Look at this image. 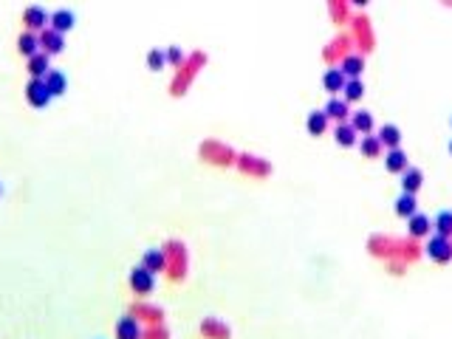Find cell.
Instances as JSON below:
<instances>
[{
    "instance_id": "obj_1",
    "label": "cell",
    "mask_w": 452,
    "mask_h": 339,
    "mask_svg": "<svg viewBox=\"0 0 452 339\" xmlns=\"http://www.w3.org/2000/svg\"><path fill=\"white\" fill-rule=\"evenodd\" d=\"M164 257H167V277L170 280H184L187 277V263H190V254H187V246L181 244V241H167L164 244Z\"/></svg>"
},
{
    "instance_id": "obj_2",
    "label": "cell",
    "mask_w": 452,
    "mask_h": 339,
    "mask_svg": "<svg viewBox=\"0 0 452 339\" xmlns=\"http://www.w3.org/2000/svg\"><path fill=\"white\" fill-rule=\"evenodd\" d=\"M204 66H207V57H204V51H192V54L184 60V66L178 68V74H175V83L170 85L173 96H181V93H187V88L192 85L195 74H198Z\"/></svg>"
},
{
    "instance_id": "obj_3",
    "label": "cell",
    "mask_w": 452,
    "mask_h": 339,
    "mask_svg": "<svg viewBox=\"0 0 452 339\" xmlns=\"http://www.w3.org/2000/svg\"><path fill=\"white\" fill-rule=\"evenodd\" d=\"M198 153H201L204 162L218 165V167H229L235 162V150L229 145H224V142H218V139H204L201 147H198Z\"/></svg>"
},
{
    "instance_id": "obj_4",
    "label": "cell",
    "mask_w": 452,
    "mask_h": 339,
    "mask_svg": "<svg viewBox=\"0 0 452 339\" xmlns=\"http://www.w3.org/2000/svg\"><path fill=\"white\" fill-rule=\"evenodd\" d=\"M130 317H136L142 325H158V323H164L161 306H153V303H133L130 306Z\"/></svg>"
},
{
    "instance_id": "obj_5",
    "label": "cell",
    "mask_w": 452,
    "mask_h": 339,
    "mask_svg": "<svg viewBox=\"0 0 452 339\" xmlns=\"http://www.w3.org/2000/svg\"><path fill=\"white\" fill-rule=\"evenodd\" d=\"M130 288L139 294V297H145V294H150L153 288H155V274H150L142 263L130 271Z\"/></svg>"
},
{
    "instance_id": "obj_6",
    "label": "cell",
    "mask_w": 452,
    "mask_h": 339,
    "mask_svg": "<svg viewBox=\"0 0 452 339\" xmlns=\"http://www.w3.org/2000/svg\"><path fill=\"white\" fill-rule=\"evenodd\" d=\"M237 162V170L240 172H246V175H269L272 172V165L266 162V159H257V156H252V153H243V156H237L235 159Z\"/></svg>"
},
{
    "instance_id": "obj_7",
    "label": "cell",
    "mask_w": 452,
    "mask_h": 339,
    "mask_svg": "<svg viewBox=\"0 0 452 339\" xmlns=\"http://www.w3.org/2000/svg\"><path fill=\"white\" fill-rule=\"evenodd\" d=\"M23 23H26V31L40 34L43 28H48V11L43 6H29L23 11Z\"/></svg>"
},
{
    "instance_id": "obj_8",
    "label": "cell",
    "mask_w": 452,
    "mask_h": 339,
    "mask_svg": "<svg viewBox=\"0 0 452 339\" xmlns=\"http://www.w3.org/2000/svg\"><path fill=\"white\" fill-rule=\"evenodd\" d=\"M37 40H40V51H43V54H48V57H51V54H60V51L66 48V37H63V34H57L51 26H48V28H43V31L37 34Z\"/></svg>"
},
{
    "instance_id": "obj_9",
    "label": "cell",
    "mask_w": 452,
    "mask_h": 339,
    "mask_svg": "<svg viewBox=\"0 0 452 339\" xmlns=\"http://www.w3.org/2000/svg\"><path fill=\"white\" fill-rule=\"evenodd\" d=\"M427 254H430L436 263H450L452 260V241L450 238H441V235L430 238V241H427Z\"/></svg>"
},
{
    "instance_id": "obj_10",
    "label": "cell",
    "mask_w": 452,
    "mask_h": 339,
    "mask_svg": "<svg viewBox=\"0 0 452 339\" xmlns=\"http://www.w3.org/2000/svg\"><path fill=\"white\" fill-rule=\"evenodd\" d=\"M201 337H207V339H229V337H232V328L226 325L224 320H218V317H204V320H201Z\"/></svg>"
},
{
    "instance_id": "obj_11",
    "label": "cell",
    "mask_w": 452,
    "mask_h": 339,
    "mask_svg": "<svg viewBox=\"0 0 452 339\" xmlns=\"http://www.w3.org/2000/svg\"><path fill=\"white\" fill-rule=\"evenodd\" d=\"M26 99H29L31 108H46L51 102V93H48V88H46L43 80H31L26 85Z\"/></svg>"
},
{
    "instance_id": "obj_12",
    "label": "cell",
    "mask_w": 452,
    "mask_h": 339,
    "mask_svg": "<svg viewBox=\"0 0 452 339\" xmlns=\"http://www.w3.org/2000/svg\"><path fill=\"white\" fill-rule=\"evenodd\" d=\"M142 323L136 320V317H130V314H125V317H119V323H116V339H142Z\"/></svg>"
},
{
    "instance_id": "obj_13",
    "label": "cell",
    "mask_w": 452,
    "mask_h": 339,
    "mask_svg": "<svg viewBox=\"0 0 452 339\" xmlns=\"http://www.w3.org/2000/svg\"><path fill=\"white\" fill-rule=\"evenodd\" d=\"M48 23H51V28H54L57 34H66V31H71L76 26V14L71 9H57V11H51Z\"/></svg>"
},
{
    "instance_id": "obj_14",
    "label": "cell",
    "mask_w": 452,
    "mask_h": 339,
    "mask_svg": "<svg viewBox=\"0 0 452 339\" xmlns=\"http://www.w3.org/2000/svg\"><path fill=\"white\" fill-rule=\"evenodd\" d=\"M407 232H410L413 238H427V235L433 232V218L416 212L413 218H407Z\"/></svg>"
},
{
    "instance_id": "obj_15",
    "label": "cell",
    "mask_w": 452,
    "mask_h": 339,
    "mask_svg": "<svg viewBox=\"0 0 452 339\" xmlns=\"http://www.w3.org/2000/svg\"><path fill=\"white\" fill-rule=\"evenodd\" d=\"M322 113H325L328 119H334V122H345V119L351 116V110H348V102H345V99H339V96H331V99L325 102Z\"/></svg>"
},
{
    "instance_id": "obj_16",
    "label": "cell",
    "mask_w": 452,
    "mask_h": 339,
    "mask_svg": "<svg viewBox=\"0 0 452 339\" xmlns=\"http://www.w3.org/2000/svg\"><path fill=\"white\" fill-rule=\"evenodd\" d=\"M339 71L345 74V80H359L362 71H365V60H362L359 54H348V57H342Z\"/></svg>"
},
{
    "instance_id": "obj_17",
    "label": "cell",
    "mask_w": 452,
    "mask_h": 339,
    "mask_svg": "<svg viewBox=\"0 0 452 339\" xmlns=\"http://www.w3.org/2000/svg\"><path fill=\"white\" fill-rule=\"evenodd\" d=\"M421 184H424V172L418 167H407L401 172V189H404L407 195H416V192L421 189Z\"/></svg>"
},
{
    "instance_id": "obj_18",
    "label": "cell",
    "mask_w": 452,
    "mask_h": 339,
    "mask_svg": "<svg viewBox=\"0 0 452 339\" xmlns=\"http://www.w3.org/2000/svg\"><path fill=\"white\" fill-rule=\"evenodd\" d=\"M376 139H379V145H381V147H387V150H399V145H401V130H399L396 125H381Z\"/></svg>"
},
{
    "instance_id": "obj_19",
    "label": "cell",
    "mask_w": 452,
    "mask_h": 339,
    "mask_svg": "<svg viewBox=\"0 0 452 339\" xmlns=\"http://www.w3.org/2000/svg\"><path fill=\"white\" fill-rule=\"evenodd\" d=\"M43 83H46V88H48L51 99H54V96H63V93H66V88H68L66 74H63V71H54V68H51V71L43 77Z\"/></svg>"
},
{
    "instance_id": "obj_20",
    "label": "cell",
    "mask_w": 452,
    "mask_h": 339,
    "mask_svg": "<svg viewBox=\"0 0 452 339\" xmlns=\"http://www.w3.org/2000/svg\"><path fill=\"white\" fill-rule=\"evenodd\" d=\"M17 51H20L23 57L40 54V40H37V34H34V31H23V34L17 37Z\"/></svg>"
},
{
    "instance_id": "obj_21",
    "label": "cell",
    "mask_w": 452,
    "mask_h": 339,
    "mask_svg": "<svg viewBox=\"0 0 452 339\" xmlns=\"http://www.w3.org/2000/svg\"><path fill=\"white\" fill-rule=\"evenodd\" d=\"M356 133H365V136H371V130H374V113L371 110H356V113H351V122H348Z\"/></svg>"
},
{
    "instance_id": "obj_22",
    "label": "cell",
    "mask_w": 452,
    "mask_h": 339,
    "mask_svg": "<svg viewBox=\"0 0 452 339\" xmlns=\"http://www.w3.org/2000/svg\"><path fill=\"white\" fill-rule=\"evenodd\" d=\"M345 83H348V80H345V74H342L339 68H328V71H325V77H322V88H325L328 93H334V96H337V93H342Z\"/></svg>"
},
{
    "instance_id": "obj_23",
    "label": "cell",
    "mask_w": 452,
    "mask_h": 339,
    "mask_svg": "<svg viewBox=\"0 0 452 339\" xmlns=\"http://www.w3.org/2000/svg\"><path fill=\"white\" fill-rule=\"evenodd\" d=\"M142 266H145L150 274H155V271H164V268H167V257H164V252H161V249H148V252L142 254Z\"/></svg>"
},
{
    "instance_id": "obj_24",
    "label": "cell",
    "mask_w": 452,
    "mask_h": 339,
    "mask_svg": "<svg viewBox=\"0 0 452 339\" xmlns=\"http://www.w3.org/2000/svg\"><path fill=\"white\" fill-rule=\"evenodd\" d=\"M51 71V66H48V54H34V57H29V74H31V80H43L46 74Z\"/></svg>"
},
{
    "instance_id": "obj_25",
    "label": "cell",
    "mask_w": 452,
    "mask_h": 339,
    "mask_svg": "<svg viewBox=\"0 0 452 339\" xmlns=\"http://www.w3.org/2000/svg\"><path fill=\"white\" fill-rule=\"evenodd\" d=\"M328 122H331V119H328L322 110H311L308 119H305V127H308L311 136H322V133L328 130Z\"/></svg>"
},
{
    "instance_id": "obj_26",
    "label": "cell",
    "mask_w": 452,
    "mask_h": 339,
    "mask_svg": "<svg viewBox=\"0 0 452 339\" xmlns=\"http://www.w3.org/2000/svg\"><path fill=\"white\" fill-rule=\"evenodd\" d=\"M384 167L390 170V172H404V170L410 167V162H407V153L399 147V150H387V156H384Z\"/></svg>"
},
{
    "instance_id": "obj_27",
    "label": "cell",
    "mask_w": 452,
    "mask_h": 339,
    "mask_svg": "<svg viewBox=\"0 0 452 339\" xmlns=\"http://www.w3.org/2000/svg\"><path fill=\"white\" fill-rule=\"evenodd\" d=\"M356 130L348 125V122H339L337 127H334V139H337V145H342V147H354L356 145Z\"/></svg>"
},
{
    "instance_id": "obj_28",
    "label": "cell",
    "mask_w": 452,
    "mask_h": 339,
    "mask_svg": "<svg viewBox=\"0 0 452 339\" xmlns=\"http://www.w3.org/2000/svg\"><path fill=\"white\" fill-rule=\"evenodd\" d=\"M416 212H418V201H416V195L401 192V195L396 198V215H401V218H413Z\"/></svg>"
},
{
    "instance_id": "obj_29",
    "label": "cell",
    "mask_w": 452,
    "mask_h": 339,
    "mask_svg": "<svg viewBox=\"0 0 452 339\" xmlns=\"http://www.w3.org/2000/svg\"><path fill=\"white\" fill-rule=\"evenodd\" d=\"M433 229H436V235H441V238H452V209H441V212L436 215Z\"/></svg>"
},
{
    "instance_id": "obj_30",
    "label": "cell",
    "mask_w": 452,
    "mask_h": 339,
    "mask_svg": "<svg viewBox=\"0 0 452 339\" xmlns=\"http://www.w3.org/2000/svg\"><path fill=\"white\" fill-rule=\"evenodd\" d=\"M342 93H345V102H359L365 96V85H362V80H348Z\"/></svg>"
},
{
    "instance_id": "obj_31",
    "label": "cell",
    "mask_w": 452,
    "mask_h": 339,
    "mask_svg": "<svg viewBox=\"0 0 452 339\" xmlns=\"http://www.w3.org/2000/svg\"><path fill=\"white\" fill-rule=\"evenodd\" d=\"M359 150H362V156H368V159H376V156H381V145H379L376 136H365L362 142H359Z\"/></svg>"
},
{
    "instance_id": "obj_32",
    "label": "cell",
    "mask_w": 452,
    "mask_h": 339,
    "mask_svg": "<svg viewBox=\"0 0 452 339\" xmlns=\"http://www.w3.org/2000/svg\"><path fill=\"white\" fill-rule=\"evenodd\" d=\"M142 339H170V328L164 323L158 325H145L142 328Z\"/></svg>"
},
{
    "instance_id": "obj_33",
    "label": "cell",
    "mask_w": 452,
    "mask_h": 339,
    "mask_svg": "<svg viewBox=\"0 0 452 339\" xmlns=\"http://www.w3.org/2000/svg\"><path fill=\"white\" fill-rule=\"evenodd\" d=\"M164 63H167V57H164L161 48H153L150 54H148V68H150V71H161Z\"/></svg>"
},
{
    "instance_id": "obj_34",
    "label": "cell",
    "mask_w": 452,
    "mask_h": 339,
    "mask_svg": "<svg viewBox=\"0 0 452 339\" xmlns=\"http://www.w3.org/2000/svg\"><path fill=\"white\" fill-rule=\"evenodd\" d=\"M164 57H167V63H173V66H178V68H181V66H184V60H187V54H184L178 46H170V48L164 51Z\"/></svg>"
},
{
    "instance_id": "obj_35",
    "label": "cell",
    "mask_w": 452,
    "mask_h": 339,
    "mask_svg": "<svg viewBox=\"0 0 452 339\" xmlns=\"http://www.w3.org/2000/svg\"><path fill=\"white\" fill-rule=\"evenodd\" d=\"M0 195H3V184H0Z\"/></svg>"
},
{
    "instance_id": "obj_36",
    "label": "cell",
    "mask_w": 452,
    "mask_h": 339,
    "mask_svg": "<svg viewBox=\"0 0 452 339\" xmlns=\"http://www.w3.org/2000/svg\"><path fill=\"white\" fill-rule=\"evenodd\" d=\"M450 156H452V142H450Z\"/></svg>"
},
{
    "instance_id": "obj_37",
    "label": "cell",
    "mask_w": 452,
    "mask_h": 339,
    "mask_svg": "<svg viewBox=\"0 0 452 339\" xmlns=\"http://www.w3.org/2000/svg\"><path fill=\"white\" fill-rule=\"evenodd\" d=\"M450 125H452V119H450Z\"/></svg>"
}]
</instances>
